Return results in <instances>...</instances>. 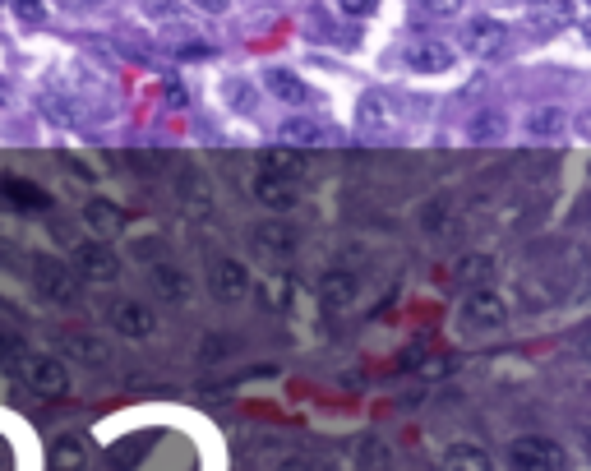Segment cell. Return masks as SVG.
I'll return each instance as SVG.
<instances>
[{"label": "cell", "instance_id": "cell-19", "mask_svg": "<svg viewBox=\"0 0 591 471\" xmlns=\"http://www.w3.org/2000/svg\"><path fill=\"white\" fill-rule=\"evenodd\" d=\"M65 351H70L74 361L93 365V370H102V365L111 361V347L102 338H93V333H70V338H65Z\"/></svg>", "mask_w": 591, "mask_h": 471}, {"label": "cell", "instance_id": "cell-23", "mask_svg": "<svg viewBox=\"0 0 591 471\" xmlns=\"http://www.w3.org/2000/svg\"><path fill=\"white\" fill-rule=\"evenodd\" d=\"M495 278V259L490 254H462L458 259V282L462 287H485Z\"/></svg>", "mask_w": 591, "mask_h": 471}, {"label": "cell", "instance_id": "cell-35", "mask_svg": "<svg viewBox=\"0 0 591 471\" xmlns=\"http://www.w3.org/2000/svg\"><path fill=\"white\" fill-rule=\"evenodd\" d=\"M5 102H10V88H5V84H0V107H5Z\"/></svg>", "mask_w": 591, "mask_h": 471}, {"label": "cell", "instance_id": "cell-38", "mask_svg": "<svg viewBox=\"0 0 591 471\" xmlns=\"http://www.w3.org/2000/svg\"><path fill=\"white\" fill-rule=\"evenodd\" d=\"M587 453H591V430H587Z\"/></svg>", "mask_w": 591, "mask_h": 471}, {"label": "cell", "instance_id": "cell-29", "mask_svg": "<svg viewBox=\"0 0 591 471\" xmlns=\"http://www.w3.org/2000/svg\"><path fill=\"white\" fill-rule=\"evenodd\" d=\"M14 19H19V24H28V28H47V10H42V5H14Z\"/></svg>", "mask_w": 591, "mask_h": 471}, {"label": "cell", "instance_id": "cell-37", "mask_svg": "<svg viewBox=\"0 0 591 471\" xmlns=\"http://www.w3.org/2000/svg\"><path fill=\"white\" fill-rule=\"evenodd\" d=\"M582 33H587V42H591V19H587V24H582Z\"/></svg>", "mask_w": 591, "mask_h": 471}, {"label": "cell", "instance_id": "cell-31", "mask_svg": "<svg viewBox=\"0 0 591 471\" xmlns=\"http://www.w3.org/2000/svg\"><path fill=\"white\" fill-rule=\"evenodd\" d=\"M61 162H65V167H70V171H74V176H79V181H97V171L88 167L84 157H74V153H61Z\"/></svg>", "mask_w": 591, "mask_h": 471}, {"label": "cell", "instance_id": "cell-20", "mask_svg": "<svg viewBox=\"0 0 591 471\" xmlns=\"http://www.w3.org/2000/svg\"><path fill=\"white\" fill-rule=\"evenodd\" d=\"M51 471H88V448L79 435H65L51 444Z\"/></svg>", "mask_w": 591, "mask_h": 471}, {"label": "cell", "instance_id": "cell-33", "mask_svg": "<svg viewBox=\"0 0 591 471\" xmlns=\"http://www.w3.org/2000/svg\"><path fill=\"white\" fill-rule=\"evenodd\" d=\"M14 245L10 241H0V268H10V273H14V268H19V264H24V259H14Z\"/></svg>", "mask_w": 591, "mask_h": 471}, {"label": "cell", "instance_id": "cell-26", "mask_svg": "<svg viewBox=\"0 0 591 471\" xmlns=\"http://www.w3.org/2000/svg\"><path fill=\"white\" fill-rule=\"evenodd\" d=\"M458 365H462V356H430V361L416 365V375L421 379H444V375H453Z\"/></svg>", "mask_w": 591, "mask_h": 471}, {"label": "cell", "instance_id": "cell-34", "mask_svg": "<svg viewBox=\"0 0 591 471\" xmlns=\"http://www.w3.org/2000/svg\"><path fill=\"white\" fill-rule=\"evenodd\" d=\"M282 471H314V467L305 458H291V462H282Z\"/></svg>", "mask_w": 591, "mask_h": 471}, {"label": "cell", "instance_id": "cell-5", "mask_svg": "<svg viewBox=\"0 0 591 471\" xmlns=\"http://www.w3.org/2000/svg\"><path fill=\"white\" fill-rule=\"evenodd\" d=\"M208 287H213V296L218 301H245L250 296V268L241 264V259H218V264L208 268Z\"/></svg>", "mask_w": 591, "mask_h": 471}, {"label": "cell", "instance_id": "cell-4", "mask_svg": "<svg viewBox=\"0 0 591 471\" xmlns=\"http://www.w3.org/2000/svg\"><path fill=\"white\" fill-rule=\"evenodd\" d=\"M462 319H467L471 328H504L508 324V305L499 291L490 287H476L462 296Z\"/></svg>", "mask_w": 591, "mask_h": 471}, {"label": "cell", "instance_id": "cell-36", "mask_svg": "<svg viewBox=\"0 0 591 471\" xmlns=\"http://www.w3.org/2000/svg\"><path fill=\"white\" fill-rule=\"evenodd\" d=\"M582 356H587V361H591V338H587V342H582Z\"/></svg>", "mask_w": 591, "mask_h": 471}, {"label": "cell", "instance_id": "cell-2", "mask_svg": "<svg viewBox=\"0 0 591 471\" xmlns=\"http://www.w3.org/2000/svg\"><path fill=\"white\" fill-rule=\"evenodd\" d=\"M74 273L84 282H116L121 278V259L107 241H79L74 245Z\"/></svg>", "mask_w": 591, "mask_h": 471}, {"label": "cell", "instance_id": "cell-18", "mask_svg": "<svg viewBox=\"0 0 591 471\" xmlns=\"http://www.w3.org/2000/svg\"><path fill=\"white\" fill-rule=\"evenodd\" d=\"M153 291L162 296V301H190V273H181V268H167V264H157L153 268Z\"/></svg>", "mask_w": 591, "mask_h": 471}, {"label": "cell", "instance_id": "cell-21", "mask_svg": "<svg viewBox=\"0 0 591 471\" xmlns=\"http://www.w3.org/2000/svg\"><path fill=\"white\" fill-rule=\"evenodd\" d=\"M444 471H495V462H490V453L476 444H453L444 453Z\"/></svg>", "mask_w": 591, "mask_h": 471}, {"label": "cell", "instance_id": "cell-8", "mask_svg": "<svg viewBox=\"0 0 591 471\" xmlns=\"http://www.w3.org/2000/svg\"><path fill=\"white\" fill-rule=\"evenodd\" d=\"M259 171L273 181H301L305 176V153L291 144H268L259 148Z\"/></svg>", "mask_w": 591, "mask_h": 471}, {"label": "cell", "instance_id": "cell-10", "mask_svg": "<svg viewBox=\"0 0 591 471\" xmlns=\"http://www.w3.org/2000/svg\"><path fill=\"white\" fill-rule=\"evenodd\" d=\"M319 301H324L328 310H351V305L361 301V278L347 273V268H333V273L319 278Z\"/></svg>", "mask_w": 591, "mask_h": 471}, {"label": "cell", "instance_id": "cell-16", "mask_svg": "<svg viewBox=\"0 0 591 471\" xmlns=\"http://www.w3.org/2000/svg\"><path fill=\"white\" fill-rule=\"evenodd\" d=\"M254 199H259L268 213H287V208H296V185L273 181V176H259V181H254Z\"/></svg>", "mask_w": 591, "mask_h": 471}, {"label": "cell", "instance_id": "cell-3", "mask_svg": "<svg viewBox=\"0 0 591 471\" xmlns=\"http://www.w3.org/2000/svg\"><path fill=\"white\" fill-rule=\"evenodd\" d=\"M28 273H33V287L47 296V301H74V273L61 264V259H51V254H33L28 259Z\"/></svg>", "mask_w": 591, "mask_h": 471}, {"label": "cell", "instance_id": "cell-24", "mask_svg": "<svg viewBox=\"0 0 591 471\" xmlns=\"http://www.w3.org/2000/svg\"><path fill=\"white\" fill-rule=\"evenodd\" d=\"M356 462H361V471H393V453H388V444L379 435H365L361 439Z\"/></svg>", "mask_w": 591, "mask_h": 471}, {"label": "cell", "instance_id": "cell-1", "mask_svg": "<svg viewBox=\"0 0 591 471\" xmlns=\"http://www.w3.org/2000/svg\"><path fill=\"white\" fill-rule=\"evenodd\" d=\"M508 462H513V471H564L568 453L555 439L527 435V439H513V444H508Z\"/></svg>", "mask_w": 591, "mask_h": 471}, {"label": "cell", "instance_id": "cell-32", "mask_svg": "<svg viewBox=\"0 0 591 471\" xmlns=\"http://www.w3.org/2000/svg\"><path fill=\"white\" fill-rule=\"evenodd\" d=\"M181 56H185V61H208V56H218V51L208 47V42H194V47H185Z\"/></svg>", "mask_w": 591, "mask_h": 471}, {"label": "cell", "instance_id": "cell-27", "mask_svg": "<svg viewBox=\"0 0 591 471\" xmlns=\"http://www.w3.org/2000/svg\"><path fill=\"white\" fill-rule=\"evenodd\" d=\"M559 125H564V116H559V111H531L527 130H531V139H550Z\"/></svg>", "mask_w": 591, "mask_h": 471}, {"label": "cell", "instance_id": "cell-28", "mask_svg": "<svg viewBox=\"0 0 591 471\" xmlns=\"http://www.w3.org/2000/svg\"><path fill=\"white\" fill-rule=\"evenodd\" d=\"M162 250H167V236H157V231H153V236H139V241H130V254H134V259H144V264H148V259H157Z\"/></svg>", "mask_w": 591, "mask_h": 471}, {"label": "cell", "instance_id": "cell-6", "mask_svg": "<svg viewBox=\"0 0 591 471\" xmlns=\"http://www.w3.org/2000/svg\"><path fill=\"white\" fill-rule=\"evenodd\" d=\"M176 199H181V208L190 213V218H208V213H213V190H208L204 171L185 162L181 176H176Z\"/></svg>", "mask_w": 591, "mask_h": 471}, {"label": "cell", "instance_id": "cell-14", "mask_svg": "<svg viewBox=\"0 0 591 471\" xmlns=\"http://www.w3.org/2000/svg\"><path fill=\"white\" fill-rule=\"evenodd\" d=\"M0 194H5L10 204L28 208V213H42V208H51V194L42 190V185L24 181V176H5V181H0Z\"/></svg>", "mask_w": 591, "mask_h": 471}, {"label": "cell", "instance_id": "cell-9", "mask_svg": "<svg viewBox=\"0 0 591 471\" xmlns=\"http://www.w3.org/2000/svg\"><path fill=\"white\" fill-rule=\"evenodd\" d=\"M111 328L121 333V338H153L157 333V314L148 310V305H139V301H116L111 305Z\"/></svg>", "mask_w": 591, "mask_h": 471}, {"label": "cell", "instance_id": "cell-22", "mask_svg": "<svg viewBox=\"0 0 591 471\" xmlns=\"http://www.w3.org/2000/svg\"><path fill=\"white\" fill-rule=\"evenodd\" d=\"M356 121H361V130H384L388 125V97L379 93V88H365L361 102H356Z\"/></svg>", "mask_w": 591, "mask_h": 471}, {"label": "cell", "instance_id": "cell-13", "mask_svg": "<svg viewBox=\"0 0 591 471\" xmlns=\"http://www.w3.org/2000/svg\"><path fill=\"white\" fill-rule=\"evenodd\" d=\"M264 88L278 97V102H287V107H305V102H310V84L296 79L291 70H278V65H268L264 70Z\"/></svg>", "mask_w": 591, "mask_h": 471}, {"label": "cell", "instance_id": "cell-7", "mask_svg": "<svg viewBox=\"0 0 591 471\" xmlns=\"http://www.w3.org/2000/svg\"><path fill=\"white\" fill-rule=\"evenodd\" d=\"M79 218H84V227L93 231L97 241H111V236H121V231L130 227L125 208H121V204H111V199H88V204L79 208Z\"/></svg>", "mask_w": 591, "mask_h": 471}, {"label": "cell", "instance_id": "cell-25", "mask_svg": "<svg viewBox=\"0 0 591 471\" xmlns=\"http://www.w3.org/2000/svg\"><path fill=\"white\" fill-rule=\"evenodd\" d=\"M282 139H291V148L324 144V125H314V121H287V125H282Z\"/></svg>", "mask_w": 591, "mask_h": 471}, {"label": "cell", "instance_id": "cell-15", "mask_svg": "<svg viewBox=\"0 0 591 471\" xmlns=\"http://www.w3.org/2000/svg\"><path fill=\"white\" fill-rule=\"evenodd\" d=\"M467 47L476 51V56H495V51L504 47V24H495L490 14H476L467 24Z\"/></svg>", "mask_w": 591, "mask_h": 471}, {"label": "cell", "instance_id": "cell-30", "mask_svg": "<svg viewBox=\"0 0 591 471\" xmlns=\"http://www.w3.org/2000/svg\"><path fill=\"white\" fill-rule=\"evenodd\" d=\"M476 139H504V116L485 111L481 121H476Z\"/></svg>", "mask_w": 591, "mask_h": 471}, {"label": "cell", "instance_id": "cell-12", "mask_svg": "<svg viewBox=\"0 0 591 471\" xmlns=\"http://www.w3.org/2000/svg\"><path fill=\"white\" fill-rule=\"evenodd\" d=\"M28 384H33L42 398H61L65 388H70L65 361H56V356H33V361H28Z\"/></svg>", "mask_w": 591, "mask_h": 471}, {"label": "cell", "instance_id": "cell-17", "mask_svg": "<svg viewBox=\"0 0 591 471\" xmlns=\"http://www.w3.org/2000/svg\"><path fill=\"white\" fill-rule=\"evenodd\" d=\"M407 65L416 74H444L448 65H453V51H448L444 42H421V47L407 51Z\"/></svg>", "mask_w": 591, "mask_h": 471}, {"label": "cell", "instance_id": "cell-11", "mask_svg": "<svg viewBox=\"0 0 591 471\" xmlns=\"http://www.w3.org/2000/svg\"><path fill=\"white\" fill-rule=\"evenodd\" d=\"M296 245H301V231L291 227V222L268 218V222L254 227V250L259 254H278V259H287V254H296Z\"/></svg>", "mask_w": 591, "mask_h": 471}]
</instances>
